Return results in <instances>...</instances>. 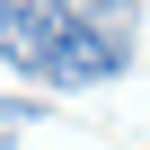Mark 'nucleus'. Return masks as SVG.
<instances>
[{"mask_svg":"<svg viewBox=\"0 0 150 150\" xmlns=\"http://www.w3.org/2000/svg\"><path fill=\"white\" fill-rule=\"evenodd\" d=\"M71 9H53V0H9L0 9V53H9V71H27V80H53V44H62Z\"/></svg>","mask_w":150,"mask_h":150,"instance_id":"1","label":"nucleus"},{"mask_svg":"<svg viewBox=\"0 0 150 150\" xmlns=\"http://www.w3.org/2000/svg\"><path fill=\"white\" fill-rule=\"evenodd\" d=\"M0 124H35V97H0Z\"/></svg>","mask_w":150,"mask_h":150,"instance_id":"2","label":"nucleus"}]
</instances>
